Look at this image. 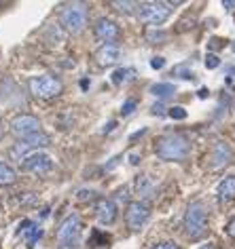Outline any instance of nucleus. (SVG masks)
Listing matches in <instances>:
<instances>
[{
    "mask_svg": "<svg viewBox=\"0 0 235 249\" xmlns=\"http://www.w3.org/2000/svg\"><path fill=\"white\" fill-rule=\"evenodd\" d=\"M191 152V144L182 133H168L155 142V154L161 160H184Z\"/></svg>",
    "mask_w": 235,
    "mask_h": 249,
    "instance_id": "obj_1",
    "label": "nucleus"
},
{
    "mask_svg": "<svg viewBox=\"0 0 235 249\" xmlns=\"http://www.w3.org/2000/svg\"><path fill=\"white\" fill-rule=\"evenodd\" d=\"M208 232V209L201 201H195L184 213V234L191 241H199Z\"/></svg>",
    "mask_w": 235,
    "mask_h": 249,
    "instance_id": "obj_2",
    "label": "nucleus"
},
{
    "mask_svg": "<svg viewBox=\"0 0 235 249\" xmlns=\"http://www.w3.org/2000/svg\"><path fill=\"white\" fill-rule=\"evenodd\" d=\"M81 217L77 213H70L64 222L59 224L55 239H58L59 249H78L81 245Z\"/></svg>",
    "mask_w": 235,
    "mask_h": 249,
    "instance_id": "obj_3",
    "label": "nucleus"
},
{
    "mask_svg": "<svg viewBox=\"0 0 235 249\" xmlns=\"http://www.w3.org/2000/svg\"><path fill=\"white\" fill-rule=\"evenodd\" d=\"M87 21H89V15L85 4H68L59 13V23L64 26L68 34H81L87 28Z\"/></svg>",
    "mask_w": 235,
    "mask_h": 249,
    "instance_id": "obj_4",
    "label": "nucleus"
},
{
    "mask_svg": "<svg viewBox=\"0 0 235 249\" xmlns=\"http://www.w3.org/2000/svg\"><path fill=\"white\" fill-rule=\"evenodd\" d=\"M30 93L39 99H53L58 97L61 91H64V85H61L59 78H55L53 74H40V76H32L30 78Z\"/></svg>",
    "mask_w": 235,
    "mask_h": 249,
    "instance_id": "obj_5",
    "label": "nucleus"
},
{
    "mask_svg": "<svg viewBox=\"0 0 235 249\" xmlns=\"http://www.w3.org/2000/svg\"><path fill=\"white\" fill-rule=\"evenodd\" d=\"M172 15V4L170 2H142L138 7V17L148 26L157 28L165 23Z\"/></svg>",
    "mask_w": 235,
    "mask_h": 249,
    "instance_id": "obj_6",
    "label": "nucleus"
},
{
    "mask_svg": "<svg viewBox=\"0 0 235 249\" xmlns=\"http://www.w3.org/2000/svg\"><path fill=\"white\" fill-rule=\"evenodd\" d=\"M11 131H13L15 138L26 140L34 133H40V121L32 114H17L11 121Z\"/></svg>",
    "mask_w": 235,
    "mask_h": 249,
    "instance_id": "obj_7",
    "label": "nucleus"
},
{
    "mask_svg": "<svg viewBox=\"0 0 235 249\" xmlns=\"http://www.w3.org/2000/svg\"><path fill=\"white\" fill-rule=\"evenodd\" d=\"M21 169L34 173V176H45L53 169V159L45 152H32L30 157L21 160Z\"/></svg>",
    "mask_w": 235,
    "mask_h": 249,
    "instance_id": "obj_8",
    "label": "nucleus"
},
{
    "mask_svg": "<svg viewBox=\"0 0 235 249\" xmlns=\"http://www.w3.org/2000/svg\"><path fill=\"white\" fill-rule=\"evenodd\" d=\"M148 215H151V209H148L146 203L132 201L127 205V209H125V222H127L129 230H140L146 224Z\"/></svg>",
    "mask_w": 235,
    "mask_h": 249,
    "instance_id": "obj_9",
    "label": "nucleus"
},
{
    "mask_svg": "<svg viewBox=\"0 0 235 249\" xmlns=\"http://www.w3.org/2000/svg\"><path fill=\"white\" fill-rule=\"evenodd\" d=\"M121 47L119 45H113V42H108V45H102L100 49L96 51V61L100 64L102 68H110V66H117L121 61Z\"/></svg>",
    "mask_w": 235,
    "mask_h": 249,
    "instance_id": "obj_10",
    "label": "nucleus"
},
{
    "mask_svg": "<svg viewBox=\"0 0 235 249\" xmlns=\"http://www.w3.org/2000/svg\"><path fill=\"white\" fill-rule=\"evenodd\" d=\"M94 34H96L100 40H104V42L108 45V42H113V40L119 38L121 30H119V26H117L113 19H108V17H102V19H98V21H96Z\"/></svg>",
    "mask_w": 235,
    "mask_h": 249,
    "instance_id": "obj_11",
    "label": "nucleus"
},
{
    "mask_svg": "<svg viewBox=\"0 0 235 249\" xmlns=\"http://www.w3.org/2000/svg\"><path fill=\"white\" fill-rule=\"evenodd\" d=\"M210 160H212V169H214V171H218V169H222V167H227V165L233 160V150H231V146H229L227 142H216Z\"/></svg>",
    "mask_w": 235,
    "mask_h": 249,
    "instance_id": "obj_12",
    "label": "nucleus"
},
{
    "mask_svg": "<svg viewBox=\"0 0 235 249\" xmlns=\"http://www.w3.org/2000/svg\"><path fill=\"white\" fill-rule=\"evenodd\" d=\"M96 215L98 220H100V224H104V226H110V224L117 222V205L115 201H110V198H100V201L96 203Z\"/></svg>",
    "mask_w": 235,
    "mask_h": 249,
    "instance_id": "obj_13",
    "label": "nucleus"
},
{
    "mask_svg": "<svg viewBox=\"0 0 235 249\" xmlns=\"http://www.w3.org/2000/svg\"><path fill=\"white\" fill-rule=\"evenodd\" d=\"M136 190H138V195H140V201L144 203L146 198H153L157 195V184L151 179V176H140L136 179Z\"/></svg>",
    "mask_w": 235,
    "mask_h": 249,
    "instance_id": "obj_14",
    "label": "nucleus"
},
{
    "mask_svg": "<svg viewBox=\"0 0 235 249\" xmlns=\"http://www.w3.org/2000/svg\"><path fill=\"white\" fill-rule=\"evenodd\" d=\"M216 195H218L220 201H233L235 198V176H227L216 188Z\"/></svg>",
    "mask_w": 235,
    "mask_h": 249,
    "instance_id": "obj_15",
    "label": "nucleus"
},
{
    "mask_svg": "<svg viewBox=\"0 0 235 249\" xmlns=\"http://www.w3.org/2000/svg\"><path fill=\"white\" fill-rule=\"evenodd\" d=\"M21 232H23V234H28V247L32 249V247L36 245V241L40 239L42 230H40L39 226H36L34 222H28V220H26V222L21 224Z\"/></svg>",
    "mask_w": 235,
    "mask_h": 249,
    "instance_id": "obj_16",
    "label": "nucleus"
},
{
    "mask_svg": "<svg viewBox=\"0 0 235 249\" xmlns=\"http://www.w3.org/2000/svg\"><path fill=\"white\" fill-rule=\"evenodd\" d=\"M151 93L155 97H159V99H165V97H172L176 93V87L172 85V83H157V85H153L151 87Z\"/></svg>",
    "mask_w": 235,
    "mask_h": 249,
    "instance_id": "obj_17",
    "label": "nucleus"
},
{
    "mask_svg": "<svg viewBox=\"0 0 235 249\" xmlns=\"http://www.w3.org/2000/svg\"><path fill=\"white\" fill-rule=\"evenodd\" d=\"M20 142H26V144L34 150V148H47L49 144H51V138L40 131V133H34V135H30V138H26V140H20Z\"/></svg>",
    "mask_w": 235,
    "mask_h": 249,
    "instance_id": "obj_18",
    "label": "nucleus"
},
{
    "mask_svg": "<svg viewBox=\"0 0 235 249\" xmlns=\"http://www.w3.org/2000/svg\"><path fill=\"white\" fill-rule=\"evenodd\" d=\"M15 179H17V173L13 167L7 163H0V186H11L15 184Z\"/></svg>",
    "mask_w": 235,
    "mask_h": 249,
    "instance_id": "obj_19",
    "label": "nucleus"
},
{
    "mask_svg": "<svg viewBox=\"0 0 235 249\" xmlns=\"http://www.w3.org/2000/svg\"><path fill=\"white\" fill-rule=\"evenodd\" d=\"M168 116L174 118V121H184L189 114H187V110H184L182 106H172V108L168 110Z\"/></svg>",
    "mask_w": 235,
    "mask_h": 249,
    "instance_id": "obj_20",
    "label": "nucleus"
},
{
    "mask_svg": "<svg viewBox=\"0 0 235 249\" xmlns=\"http://www.w3.org/2000/svg\"><path fill=\"white\" fill-rule=\"evenodd\" d=\"M127 74H134V70H127V68H119V70H115V74H113V83H115V85L125 83V80L129 78Z\"/></svg>",
    "mask_w": 235,
    "mask_h": 249,
    "instance_id": "obj_21",
    "label": "nucleus"
},
{
    "mask_svg": "<svg viewBox=\"0 0 235 249\" xmlns=\"http://www.w3.org/2000/svg\"><path fill=\"white\" fill-rule=\"evenodd\" d=\"M110 4H113V7L119 11V13H132V11L138 7L136 2H119V0H115V2H110Z\"/></svg>",
    "mask_w": 235,
    "mask_h": 249,
    "instance_id": "obj_22",
    "label": "nucleus"
},
{
    "mask_svg": "<svg viewBox=\"0 0 235 249\" xmlns=\"http://www.w3.org/2000/svg\"><path fill=\"white\" fill-rule=\"evenodd\" d=\"M172 74H176V76H180V78H184V80H191V78L195 76V74H193V70H189V68L184 66V64L176 66V68H174V72H172Z\"/></svg>",
    "mask_w": 235,
    "mask_h": 249,
    "instance_id": "obj_23",
    "label": "nucleus"
},
{
    "mask_svg": "<svg viewBox=\"0 0 235 249\" xmlns=\"http://www.w3.org/2000/svg\"><path fill=\"white\" fill-rule=\"evenodd\" d=\"M146 40H148V42L165 40V32H161V30H148V32H146Z\"/></svg>",
    "mask_w": 235,
    "mask_h": 249,
    "instance_id": "obj_24",
    "label": "nucleus"
},
{
    "mask_svg": "<svg viewBox=\"0 0 235 249\" xmlns=\"http://www.w3.org/2000/svg\"><path fill=\"white\" fill-rule=\"evenodd\" d=\"M220 66V59H218V55H212L210 53L208 57H206V68L208 70H216V68Z\"/></svg>",
    "mask_w": 235,
    "mask_h": 249,
    "instance_id": "obj_25",
    "label": "nucleus"
},
{
    "mask_svg": "<svg viewBox=\"0 0 235 249\" xmlns=\"http://www.w3.org/2000/svg\"><path fill=\"white\" fill-rule=\"evenodd\" d=\"M136 106H138V102H136V99H127V102L123 104V108H121L123 116H129V114H132V112L136 110Z\"/></svg>",
    "mask_w": 235,
    "mask_h": 249,
    "instance_id": "obj_26",
    "label": "nucleus"
},
{
    "mask_svg": "<svg viewBox=\"0 0 235 249\" xmlns=\"http://www.w3.org/2000/svg\"><path fill=\"white\" fill-rule=\"evenodd\" d=\"M153 249H180V247H178V243H174V241H163V243H157Z\"/></svg>",
    "mask_w": 235,
    "mask_h": 249,
    "instance_id": "obj_27",
    "label": "nucleus"
},
{
    "mask_svg": "<svg viewBox=\"0 0 235 249\" xmlns=\"http://www.w3.org/2000/svg\"><path fill=\"white\" fill-rule=\"evenodd\" d=\"M94 195H96L94 190H78V196H77V198L83 203V201H87V198L91 201V198H94Z\"/></svg>",
    "mask_w": 235,
    "mask_h": 249,
    "instance_id": "obj_28",
    "label": "nucleus"
},
{
    "mask_svg": "<svg viewBox=\"0 0 235 249\" xmlns=\"http://www.w3.org/2000/svg\"><path fill=\"white\" fill-rule=\"evenodd\" d=\"M163 66H165V59L163 57H153L151 59V68H153V70H161Z\"/></svg>",
    "mask_w": 235,
    "mask_h": 249,
    "instance_id": "obj_29",
    "label": "nucleus"
},
{
    "mask_svg": "<svg viewBox=\"0 0 235 249\" xmlns=\"http://www.w3.org/2000/svg\"><path fill=\"white\" fill-rule=\"evenodd\" d=\"M227 232H229V236H231V239H235V220H231V222H229V226H227Z\"/></svg>",
    "mask_w": 235,
    "mask_h": 249,
    "instance_id": "obj_30",
    "label": "nucleus"
},
{
    "mask_svg": "<svg viewBox=\"0 0 235 249\" xmlns=\"http://www.w3.org/2000/svg\"><path fill=\"white\" fill-rule=\"evenodd\" d=\"M115 127H117V121H110L106 127H104V131L102 133H110V131H115Z\"/></svg>",
    "mask_w": 235,
    "mask_h": 249,
    "instance_id": "obj_31",
    "label": "nucleus"
},
{
    "mask_svg": "<svg viewBox=\"0 0 235 249\" xmlns=\"http://www.w3.org/2000/svg\"><path fill=\"white\" fill-rule=\"evenodd\" d=\"M129 163H132V165H138V163H140V154H136V152L129 154Z\"/></svg>",
    "mask_w": 235,
    "mask_h": 249,
    "instance_id": "obj_32",
    "label": "nucleus"
},
{
    "mask_svg": "<svg viewBox=\"0 0 235 249\" xmlns=\"http://www.w3.org/2000/svg\"><path fill=\"white\" fill-rule=\"evenodd\" d=\"M144 133H146V129H140V131H136V133H134V135H132V138H129V140L134 142V140H138L140 135H144Z\"/></svg>",
    "mask_w": 235,
    "mask_h": 249,
    "instance_id": "obj_33",
    "label": "nucleus"
},
{
    "mask_svg": "<svg viewBox=\"0 0 235 249\" xmlns=\"http://www.w3.org/2000/svg\"><path fill=\"white\" fill-rule=\"evenodd\" d=\"M4 133H7V124H4L2 121H0V140L4 138Z\"/></svg>",
    "mask_w": 235,
    "mask_h": 249,
    "instance_id": "obj_34",
    "label": "nucleus"
},
{
    "mask_svg": "<svg viewBox=\"0 0 235 249\" xmlns=\"http://www.w3.org/2000/svg\"><path fill=\"white\" fill-rule=\"evenodd\" d=\"M153 114H163V108H161V106H153Z\"/></svg>",
    "mask_w": 235,
    "mask_h": 249,
    "instance_id": "obj_35",
    "label": "nucleus"
},
{
    "mask_svg": "<svg viewBox=\"0 0 235 249\" xmlns=\"http://www.w3.org/2000/svg\"><path fill=\"white\" fill-rule=\"evenodd\" d=\"M222 7H227V11H233L235 2H231V0H227V2H222Z\"/></svg>",
    "mask_w": 235,
    "mask_h": 249,
    "instance_id": "obj_36",
    "label": "nucleus"
},
{
    "mask_svg": "<svg viewBox=\"0 0 235 249\" xmlns=\"http://www.w3.org/2000/svg\"><path fill=\"white\" fill-rule=\"evenodd\" d=\"M199 97H201V99L208 97V89H199Z\"/></svg>",
    "mask_w": 235,
    "mask_h": 249,
    "instance_id": "obj_37",
    "label": "nucleus"
}]
</instances>
